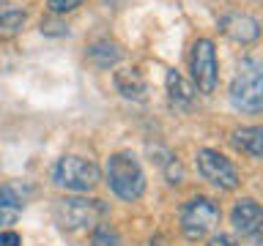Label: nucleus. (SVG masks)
<instances>
[{
  "instance_id": "obj_1",
  "label": "nucleus",
  "mask_w": 263,
  "mask_h": 246,
  "mask_svg": "<svg viewBox=\"0 0 263 246\" xmlns=\"http://www.w3.org/2000/svg\"><path fill=\"white\" fill-rule=\"evenodd\" d=\"M52 216L66 233H93L107 216V205L93 197H61L52 205Z\"/></svg>"
},
{
  "instance_id": "obj_2",
  "label": "nucleus",
  "mask_w": 263,
  "mask_h": 246,
  "mask_svg": "<svg viewBox=\"0 0 263 246\" xmlns=\"http://www.w3.org/2000/svg\"><path fill=\"white\" fill-rule=\"evenodd\" d=\"M230 104L238 112L258 115L263 110V66L258 57H244L230 82Z\"/></svg>"
},
{
  "instance_id": "obj_3",
  "label": "nucleus",
  "mask_w": 263,
  "mask_h": 246,
  "mask_svg": "<svg viewBox=\"0 0 263 246\" xmlns=\"http://www.w3.org/2000/svg\"><path fill=\"white\" fill-rule=\"evenodd\" d=\"M104 175H107L110 192L115 197H121V200H126V202L140 200L145 192V172L132 153H112L110 159H107Z\"/></svg>"
},
{
  "instance_id": "obj_4",
  "label": "nucleus",
  "mask_w": 263,
  "mask_h": 246,
  "mask_svg": "<svg viewBox=\"0 0 263 246\" xmlns=\"http://www.w3.org/2000/svg\"><path fill=\"white\" fill-rule=\"evenodd\" d=\"M219 205L211 197H192L181 208V233L186 241H203L219 224Z\"/></svg>"
},
{
  "instance_id": "obj_5",
  "label": "nucleus",
  "mask_w": 263,
  "mask_h": 246,
  "mask_svg": "<svg viewBox=\"0 0 263 246\" xmlns=\"http://www.w3.org/2000/svg\"><path fill=\"white\" fill-rule=\"evenodd\" d=\"M52 180L69 192H90L99 183V167L82 156H63L52 167Z\"/></svg>"
},
{
  "instance_id": "obj_6",
  "label": "nucleus",
  "mask_w": 263,
  "mask_h": 246,
  "mask_svg": "<svg viewBox=\"0 0 263 246\" xmlns=\"http://www.w3.org/2000/svg\"><path fill=\"white\" fill-rule=\"evenodd\" d=\"M189 69H192V85L200 93H214L217 90V49H214V41L209 38H197L192 44V52H189Z\"/></svg>"
},
{
  "instance_id": "obj_7",
  "label": "nucleus",
  "mask_w": 263,
  "mask_h": 246,
  "mask_svg": "<svg viewBox=\"0 0 263 246\" xmlns=\"http://www.w3.org/2000/svg\"><path fill=\"white\" fill-rule=\"evenodd\" d=\"M197 172L209 180L211 186L217 189H225V192H233L238 186V170L236 164L228 159V156H222L219 151H211V148H203V151H197Z\"/></svg>"
},
{
  "instance_id": "obj_8",
  "label": "nucleus",
  "mask_w": 263,
  "mask_h": 246,
  "mask_svg": "<svg viewBox=\"0 0 263 246\" xmlns=\"http://www.w3.org/2000/svg\"><path fill=\"white\" fill-rule=\"evenodd\" d=\"M230 221H233L236 233H241V238L258 241L260 230H263V211L252 197H241V200L233 205V211H230Z\"/></svg>"
},
{
  "instance_id": "obj_9",
  "label": "nucleus",
  "mask_w": 263,
  "mask_h": 246,
  "mask_svg": "<svg viewBox=\"0 0 263 246\" xmlns=\"http://www.w3.org/2000/svg\"><path fill=\"white\" fill-rule=\"evenodd\" d=\"M219 30L225 33L230 41H238V44H250V41H255L260 36V25L250 14H228V16H222Z\"/></svg>"
},
{
  "instance_id": "obj_10",
  "label": "nucleus",
  "mask_w": 263,
  "mask_h": 246,
  "mask_svg": "<svg viewBox=\"0 0 263 246\" xmlns=\"http://www.w3.org/2000/svg\"><path fill=\"white\" fill-rule=\"evenodd\" d=\"M25 22H28V14L20 3H11V0H0V41L20 36Z\"/></svg>"
},
{
  "instance_id": "obj_11",
  "label": "nucleus",
  "mask_w": 263,
  "mask_h": 246,
  "mask_svg": "<svg viewBox=\"0 0 263 246\" xmlns=\"http://www.w3.org/2000/svg\"><path fill=\"white\" fill-rule=\"evenodd\" d=\"M121 57H123V49L112 38H99L88 47V60L96 69H112L115 63H121Z\"/></svg>"
},
{
  "instance_id": "obj_12",
  "label": "nucleus",
  "mask_w": 263,
  "mask_h": 246,
  "mask_svg": "<svg viewBox=\"0 0 263 246\" xmlns=\"http://www.w3.org/2000/svg\"><path fill=\"white\" fill-rule=\"evenodd\" d=\"M230 142H233L241 153L250 156V159H263V129L260 126L236 129L233 137H230Z\"/></svg>"
},
{
  "instance_id": "obj_13",
  "label": "nucleus",
  "mask_w": 263,
  "mask_h": 246,
  "mask_svg": "<svg viewBox=\"0 0 263 246\" xmlns=\"http://www.w3.org/2000/svg\"><path fill=\"white\" fill-rule=\"evenodd\" d=\"M112 79L123 98H135V101H143L145 98V79L137 69H118Z\"/></svg>"
},
{
  "instance_id": "obj_14",
  "label": "nucleus",
  "mask_w": 263,
  "mask_h": 246,
  "mask_svg": "<svg viewBox=\"0 0 263 246\" xmlns=\"http://www.w3.org/2000/svg\"><path fill=\"white\" fill-rule=\"evenodd\" d=\"M164 85H167V93H170V101L176 107H189L195 98V85L189 82L181 71L170 69L167 77H164Z\"/></svg>"
},
{
  "instance_id": "obj_15",
  "label": "nucleus",
  "mask_w": 263,
  "mask_h": 246,
  "mask_svg": "<svg viewBox=\"0 0 263 246\" xmlns=\"http://www.w3.org/2000/svg\"><path fill=\"white\" fill-rule=\"evenodd\" d=\"M22 216V200L14 186H0V224H14Z\"/></svg>"
},
{
  "instance_id": "obj_16",
  "label": "nucleus",
  "mask_w": 263,
  "mask_h": 246,
  "mask_svg": "<svg viewBox=\"0 0 263 246\" xmlns=\"http://www.w3.org/2000/svg\"><path fill=\"white\" fill-rule=\"evenodd\" d=\"M90 246H123V238L115 233L112 227L99 224L93 233H90Z\"/></svg>"
},
{
  "instance_id": "obj_17",
  "label": "nucleus",
  "mask_w": 263,
  "mask_h": 246,
  "mask_svg": "<svg viewBox=\"0 0 263 246\" xmlns=\"http://www.w3.org/2000/svg\"><path fill=\"white\" fill-rule=\"evenodd\" d=\"M82 3H85V0H47V8H49V14L61 16V14H69L74 8H80Z\"/></svg>"
},
{
  "instance_id": "obj_18",
  "label": "nucleus",
  "mask_w": 263,
  "mask_h": 246,
  "mask_svg": "<svg viewBox=\"0 0 263 246\" xmlns=\"http://www.w3.org/2000/svg\"><path fill=\"white\" fill-rule=\"evenodd\" d=\"M41 33H47V36H66V33H69V28H66L61 19H55V14H52V19H44V22H41Z\"/></svg>"
},
{
  "instance_id": "obj_19",
  "label": "nucleus",
  "mask_w": 263,
  "mask_h": 246,
  "mask_svg": "<svg viewBox=\"0 0 263 246\" xmlns=\"http://www.w3.org/2000/svg\"><path fill=\"white\" fill-rule=\"evenodd\" d=\"M0 246H22L20 233H14V230H3V233H0Z\"/></svg>"
},
{
  "instance_id": "obj_20",
  "label": "nucleus",
  "mask_w": 263,
  "mask_h": 246,
  "mask_svg": "<svg viewBox=\"0 0 263 246\" xmlns=\"http://www.w3.org/2000/svg\"><path fill=\"white\" fill-rule=\"evenodd\" d=\"M205 246H241V243H238L236 238H230V235H214Z\"/></svg>"
}]
</instances>
